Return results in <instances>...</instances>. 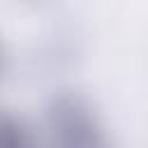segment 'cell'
Wrapping results in <instances>:
<instances>
[{
	"label": "cell",
	"instance_id": "5",
	"mask_svg": "<svg viewBox=\"0 0 148 148\" xmlns=\"http://www.w3.org/2000/svg\"><path fill=\"white\" fill-rule=\"evenodd\" d=\"M5 65H7V53H5V49H2V44H0V76H2V72H5Z\"/></svg>",
	"mask_w": 148,
	"mask_h": 148
},
{
	"label": "cell",
	"instance_id": "4",
	"mask_svg": "<svg viewBox=\"0 0 148 148\" xmlns=\"http://www.w3.org/2000/svg\"><path fill=\"white\" fill-rule=\"evenodd\" d=\"M21 9H28V12H51L56 9L62 0H14Z\"/></svg>",
	"mask_w": 148,
	"mask_h": 148
},
{
	"label": "cell",
	"instance_id": "1",
	"mask_svg": "<svg viewBox=\"0 0 148 148\" xmlns=\"http://www.w3.org/2000/svg\"><path fill=\"white\" fill-rule=\"evenodd\" d=\"M44 130L53 148H109L97 109L74 88H60L46 99Z\"/></svg>",
	"mask_w": 148,
	"mask_h": 148
},
{
	"label": "cell",
	"instance_id": "3",
	"mask_svg": "<svg viewBox=\"0 0 148 148\" xmlns=\"http://www.w3.org/2000/svg\"><path fill=\"white\" fill-rule=\"evenodd\" d=\"M0 148H39L35 130L23 116L0 106Z\"/></svg>",
	"mask_w": 148,
	"mask_h": 148
},
{
	"label": "cell",
	"instance_id": "2",
	"mask_svg": "<svg viewBox=\"0 0 148 148\" xmlns=\"http://www.w3.org/2000/svg\"><path fill=\"white\" fill-rule=\"evenodd\" d=\"M86 58V35L74 23H56L42 32L30 51V65L39 76L69 74Z\"/></svg>",
	"mask_w": 148,
	"mask_h": 148
}]
</instances>
